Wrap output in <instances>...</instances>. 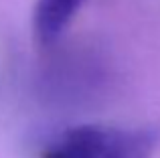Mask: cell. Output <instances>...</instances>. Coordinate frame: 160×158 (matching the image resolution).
<instances>
[{
  "mask_svg": "<svg viewBox=\"0 0 160 158\" xmlns=\"http://www.w3.org/2000/svg\"><path fill=\"white\" fill-rule=\"evenodd\" d=\"M160 134L156 128H122L83 124L61 132L41 158H152Z\"/></svg>",
  "mask_w": 160,
  "mask_h": 158,
  "instance_id": "obj_1",
  "label": "cell"
},
{
  "mask_svg": "<svg viewBox=\"0 0 160 158\" xmlns=\"http://www.w3.org/2000/svg\"><path fill=\"white\" fill-rule=\"evenodd\" d=\"M85 0H37L32 28L41 45H53L67 31Z\"/></svg>",
  "mask_w": 160,
  "mask_h": 158,
  "instance_id": "obj_2",
  "label": "cell"
}]
</instances>
